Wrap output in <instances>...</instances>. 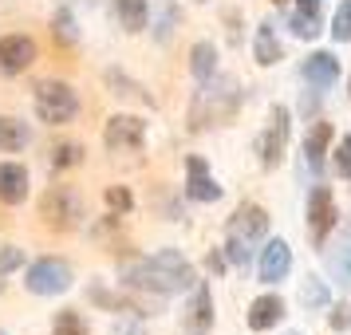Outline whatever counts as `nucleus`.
<instances>
[{"label":"nucleus","instance_id":"obj_1","mask_svg":"<svg viewBox=\"0 0 351 335\" xmlns=\"http://www.w3.org/2000/svg\"><path fill=\"white\" fill-rule=\"evenodd\" d=\"M123 276H127L130 288H143V292H154V296H174V292H186L193 288V264L178 249H162L154 256H138L123 264Z\"/></svg>","mask_w":351,"mask_h":335},{"label":"nucleus","instance_id":"obj_2","mask_svg":"<svg viewBox=\"0 0 351 335\" xmlns=\"http://www.w3.org/2000/svg\"><path fill=\"white\" fill-rule=\"evenodd\" d=\"M265 233H269V213L261 206H253V201L237 206V213L225 225V256H229L237 269H245V264L253 260V249L261 245Z\"/></svg>","mask_w":351,"mask_h":335},{"label":"nucleus","instance_id":"obj_3","mask_svg":"<svg viewBox=\"0 0 351 335\" xmlns=\"http://www.w3.org/2000/svg\"><path fill=\"white\" fill-rule=\"evenodd\" d=\"M32 107H36V119L48 123V127H64L80 114V95L75 87L64 79H44L32 87Z\"/></svg>","mask_w":351,"mask_h":335},{"label":"nucleus","instance_id":"obj_4","mask_svg":"<svg viewBox=\"0 0 351 335\" xmlns=\"http://www.w3.org/2000/svg\"><path fill=\"white\" fill-rule=\"evenodd\" d=\"M233 111H237V91H233V79H206V87L197 91V99H193L190 107V127L206 130L213 127V123H225V119H233Z\"/></svg>","mask_w":351,"mask_h":335},{"label":"nucleus","instance_id":"obj_5","mask_svg":"<svg viewBox=\"0 0 351 335\" xmlns=\"http://www.w3.org/2000/svg\"><path fill=\"white\" fill-rule=\"evenodd\" d=\"M288 134H292V119H288V107H272L269 111V127L261 130L256 138V154H261V166L265 170H276L288 154Z\"/></svg>","mask_w":351,"mask_h":335},{"label":"nucleus","instance_id":"obj_6","mask_svg":"<svg viewBox=\"0 0 351 335\" xmlns=\"http://www.w3.org/2000/svg\"><path fill=\"white\" fill-rule=\"evenodd\" d=\"M40 217H44V225L56 229V233L75 229V225H80V193L67 190V186H51V190L40 197Z\"/></svg>","mask_w":351,"mask_h":335},{"label":"nucleus","instance_id":"obj_7","mask_svg":"<svg viewBox=\"0 0 351 335\" xmlns=\"http://www.w3.org/2000/svg\"><path fill=\"white\" fill-rule=\"evenodd\" d=\"M24 288L32 296H60V292L71 288V269H67L64 260H56V256H40L32 269H28Z\"/></svg>","mask_w":351,"mask_h":335},{"label":"nucleus","instance_id":"obj_8","mask_svg":"<svg viewBox=\"0 0 351 335\" xmlns=\"http://www.w3.org/2000/svg\"><path fill=\"white\" fill-rule=\"evenodd\" d=\"M143 142H146V123L134 119V114H114L103 130V146L111 154H138Z\"/></svg>","mask_w":351,"mask_h":335},{"label":"nucleus","instance_id":"obj_9","mask_svg":"<svg viewBox=\"0 0 351 335\" xmlns=\"http://www.w3.org/2000/svg\"><path fill=\"white\" fill-rule=\"evenodd\" d=\"M332 229H335V197H332V190L319 182L316 190H312V197H308V233H312L316 245H324Z\"/></svg>","mask_w":351,"mask_h":335},{"label":"nucleus","instance_id":"obj_10","mask_svg":"<svg viewBox=\"0 0 351 335\" xmlns=\"http://www.w3.org/2000/svg\"><path fill=\"white\" fill-rule=\"evenodd\" d=\"M36 60L32 36H0V75H20Z\"/></svg>","mask_w":351,"mask_h":335},{"label":"nucleus","instance_id":"obj_11","mask_svg":"<svg viewBox=\"0 0 351 335\" xmlns=\"http://www.w3.org/2000/svg\"><path fill=\"white\" fill-rule=\"evenodd\" d=\"M292 269V249H288V240H269L261 256H256V272H261V280L265 284H280Z\"/></svg>","mask_w":351,"mask_h":335},{"label":"nucleus","instance_id":"obj_12","mask_svg":"<svg viewBox=\"0 0 351 335\" xmlns=\"http://www.w3.org/2000/svg\"><path fill=\"white\" fill-rule=\"evenodd\" d=\"M186 193H190L193 201H221V186L209 177V166L206 158H197V154H190L186 158Z\"/></svg>","mask_w":351,"mask_h":335},{"label":"nucleus","instance_id":"obj_13","mask_svg":"<svg viewBox=\"0 0 351 335\" xmlns=\"http://www.w3.org/2000/svg\"><path fill=\"white\" fill-rule=\"evenodd\" d=\"M300 75L312 91H324V87H332V83L339 79V60H335L332 51H312V55L304 60Z\"/></svg>","mask_w":351,"mask_h":335},{"label":"nucleus","instance_id":"obj_14","mask_svg":"<svg viewBox=\"0 0 351 335\" xmlns=\"http://www.w3.org/2000/svg\"><path fill=\"white\" fill-rule=\"evenodd\" d=\"M0 201L24 206L28 201V170L20 162H0Z\"/></svg>","mask_w":351,"mask_h":335},{"label":"nucleus","instance_id":"obj_15","mask_svg":"<svg viewBox=\"0 0 351 335\" xmlns=\"http://www.w3.org/2000/svg\"><path fill=\"white\" fill-rule=\"evenodd\" d=\"M285 319V300L280 296H256L253 308H249V327L253 332H269Z\"/></svg>","mask_w":351,"mask_h":335},{"label":"nucleus","instance_id":"obj_16","mask_svg":"<svg viewBox=\"0 0 351 335\" xmlns=\"http://www.w3.org/2000/svg\"><path fill=\"white\" fill-rule=\"evenodd\" d=\"M253 51H256V64H261V67H272V64H280V60H285V48H280L276 28H272L269 20H265V24H256Z\"/></svg>","mask_w":351,"mask_h":335},{"label":"nucleus","instance_id":"obj_17","mask_svg":"<svg viewBox=\"0 0 351 335\" xmlns=\"http://www.w3.org/2000/svg\"><path fill=\"white\" fill-rule=\"evenodd\" d=\"M190 327H193V335H206L213 327V296H209V284H193Z\"/></svg>","mask_w":351,"mask_h":335},{"label":"nucleus","instance_id":"obj_18","mask_svg":"<svg viewBox=\"0 0 351 335\" xmlns=\"http://www.w3.org/2000/svg\"><path fill=\"white\" fill-rule=\"evenodd\" d=\"M328 146H332V123H316V127L308 130V138H304V162H308L312 170H319Z\"/></svg>","mask_w":351,"mask_h":335},{"label":"nucleus","instance_id":"obj_19","mask_svg":"<svg viewBox=\"0 0 351 335\" xmlns=\"http://www.w3.org/2000/svg\"><path fill=\"white\" fill-rule=\"evenodd\" d=\"M28 142H32L28 123H20V119H4V114H0V150H4V154H16V150H24Z\"/></svg>","mask_w":351,"mask_h":335},{"label":"nucleus","instance_id":"obj_20","mask_svg":"<svg viewBox=\"0 0 351 335\" xmlns=\"http://www.w3.org/2000/svg\"><path fill=\"white\" fill-rule=\"evenodd\" d=\"M190 71H193V79H202V83L217 75V48L209 40H202V44L190 48Z\"/></svg>","mask_w":351,"mask_h":335},{"label":"nucleus","instance_id":"obj_21","mask_svg":"<svg viewBox=\"0 0 351 335\" xmlns=\"http://www.w3.org/2000/svg\"><path fill=\"white\" fill-rule=\"evenodd\" d=\"M114 12H119V24L127 32H143L146 28V0H114Z\"/></svg>","mask_w":351,"mask_h":335},{"label":"nucleus","instance_id":"obj_22","mask_svg":"<svg viewBox=\"0 0 351 335\" xmlns=\"http://www.w3.org/2000/svg\"><path fill=\"white\" fill-rule=\"evenodd\" d=\"M300 300H304V308L319 312V308H328V303H332V292H328V284H319L316 276H308V280L300 284Z\"/></svg>","mask_w":351,"mask_h":335},{"label":"nucleus","instance_id":"obj_23","mask_svg":"<svg viewBox=\"0 0 351 335\" xmlns=\"http://www.w3.org/2000/svg\"><path fill=\"white\" fill-rule=\"evenodd\" d=\"M332 276L343 288H351V237H343V245L332 253Z\"/></svg>","mask_w":351,"mask_h":335},{"label":"nucleus","instance_id":"obj_24","mask_svg":"<svg viewBox=\"0 0 351 335\" xmlns=\"http://www.w3.org/2000/svg\"><path fill=\"white\" fill-rule=\"evenodd\" d=\"M51 335H87V319H83L80 312H56Z\"/></svg>","mask_w":351,"mask_h":335},{"label":"nucleus","instance_id":"obj_25","mask_svg":"<svg viewBox=\"0 0 351 335\" xmlns=\"http://www.w3.org/2000/svg\"><path fill=\"white\" fill-rule=\"evenodd\" d=\"M51 36H56L60 44H75V40H80L75 16H71V12H56V20H51Z\"/></svg>","mask_w":351,"mask_h":335},{"label":"nucleus","instance_id":"obj_26","mask_svg":"<svg viewBox=\"0 0 351 335\" xmlns=\"http://www.w3.org/2000/svg\"><path fill=\"white\" fill-rule=\"evenodd\" d=\"M80 158H83V146L80 142H60L56 150H51V166H56V170L80 166Z\"/></svg>","mask_w":351,"mask_h":335},{"label":"nucleus","instance_id":"obj_27","mask_svg":"<svg viewBox=\"0 0 351 335\" xmlns=\"http://www.w3.org/2000/svg\"><path fill=\"white\" fill-rule=\"evenodd\" d=\"M332 36L339 44H351V0H343L335 8V20H332Z\"/></svg>","mask_w":351,"mask_h":335},{"label":"nucleus","instance_id":"obj_28","mask_svg":"<svg viewBox=\"0 0 351 335\" xmlns=\"http://www.w3.org/2000/svg\"><path fill=\"white\" fill-rule=\"evenodd\" d=\"M292 36H300V40H316L319 36V16H304V12H292Z\"/></svg>","mask_w":351,"mask_h":335},{"label":"nucleus","instance_id":"obj_29","mask_svg":"<svg viewBox=\"0 0 351 335\" xmlns=\"http://www.w3.org/2000/svg\"><path fill=\"white\" fill-rule=\"evenodd\" d=\"M332 166H335V174H339V177H348V182H351V134H343V138H339Z\"/></svg>","mask_w":351,"mask_h":335},{"label":"nucleus","instance_id":"obj_30","mask_svg":"<svg viewBox=\"0 0 351 335\" xmlns=\"http://www.w3.org/2000/svg\"><path fill=\"white\" fill-rule=\"evenodd\" d=\"M107 206H111V213H130L134 197H130L127 186H111V190H107Z\"/></svg>","mask_w":351,"mask_h":335},{"label":"nucleus","instance_id":"obj_31","mask_svg":"<svg viewBox=\"0 0 351 335\" xmlns=\"http://www.w3.org/2000/svg\"><path fill=\"white\" fill-rule=\"evenodd\" d=\"M12 269H20V249L4 245V249H0V272H12Z\"/></svg>","mask_w":351,"mask_h":335},{"label":"nucleus","instance_id":"obj_32","mask_svg":"<svg viewBox=\"0 0 351 335\" xmlns=\"http://www.w3.org/2000/svg\"><path fill=\"white\" fill-rule=\"evenodd\" d=\"M319 8H324V0H296V12H304V16H319Z\"/></svg>","mask_w":351,"mask_h":335},{"label":"nucleus","instance_id":"obj_33","mask_svg":"<svg viewBox=\"0 0 351 335\" xmlns=\"http://www.w3.org/2000/svg\"><path fill=\"white\" fill-rule=\"evenodd\" d=\"M348 312H351V308H335V316H332V327H335V332H343V327L351 323Z\"/></svg>","mask_w":351,"mask_h":335},{"label":"nucleus","instance_id":"obj_34","mask_svg":"<svg viewBox=\"0 0 351 335\" xmlns=\"http://www.w3.org/2000/svg\"><path fill=\"white\" fill-rule=\"evenodd\" d=\"M272 4H288V0H272Z\"/></svg>","mask_w":351,"mask_h":335},{"label":"nucleus","instance_id":"obj_35","mask_svg":"<svg viewBox=\"0 0 351 335\" xmlns=\"http://www.w3.org/2000/svg\"><path fill=\"white\" fill-rule=\"evenodd\" d=\"M292 335H300V332H292Z\"/></svg>","mask_w":351,"mask_h":335}]
</instances>
